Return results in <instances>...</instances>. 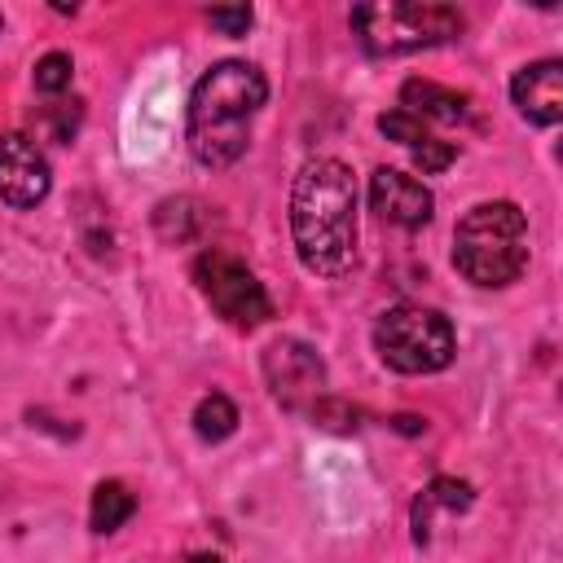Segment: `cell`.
Returning <instances> with one entry per match:
<instances>
[{"label": "cell", "mask_w": 563, "mask_h": 563, "mask_svg": "<svg viewBox=\"0 0 563 563\" xmlns=\"http://www.w3.org/2000/svg\"><path fill=\"white\" fill-rule=\"evenodd\" d=\"M378 132L387 136V141H396V145H405V150H413L418 141H427L431 132L413 119V114H405V110H387L383 119H378Z\"/></svg>", "instance_id": "16"}, {"label": "cell", "mask_w": 563, "mask_h": 563, "mask_svg": "<svg viewBox=\"0 0 563 563\" xmlns=\"http://www.w3.org/2000/svg\"><path fill=\"white\" fill-rule=\"evenodd\" d=\"M510 101L515 110L537 123V128H554L563 119V62L545 57V62H532L523 66L515 79H510Z\"/></svg>", "instance_id": "10"}, {"label": "cell", "mask_w": 563, "mask_h": 563, "mask_svg": "<svg viewBox=\"0 0 563 563\" xmlns=\"http://www.w3.org/2000/svg\"><path fill=\"white\" fill-rule=\"evenodd\" d=\"M0 31H4V22H0Z\"/></svg>", "instance_id": "21"}, {"label": "cell", "mask_w": 563, "mask_h": 563, "mask_svg": "<svg viewBox=\"0 0 563 563\" xmlns=\"http://www.w3.org/2000/svg\"><path fill=\"white\" fill-rule=\"evenodd\" d=\"M295 255L317 277H343L356 264V180L339 158H308L290 185Z\"/></svg>", "instance_id": "1"}, {"label": "cell", "mask_w": 563, "mask_h": 563, "mask_svg": "<svg viewBox=\"0 0 563 563\" xmlns=\"http://www.w3.org/2000/svg\"><path fill=\"white\" fill-rule=\"evenodd\" d=\"M207 18H211V26L224 31V35H246L251 22H255V13H251L246 4H238V9H211Z\"/></svg>", "instance_id": "18"}, {"label": "cell", "mask_w": 563, "mask_h": 563, "mask_svg": "<svg viewBox=\"0 0 563 563\" xmlns=\"http://www.w3.org/2000/svg\"><path fill=\"white\" fill-rule=\"evenodd\" d=\"M132 515H136V497L128 493V484L106 479V484L92 488V506H88L92 532H114V528H123Z\"/></svg>", "instance_id": "13"}, {"label": "cell", "mask_w": 563, "mask_h": 563, "mask_svg": "<svg viewBox=\"0 0 563 563\" xmlns=\"http://www.w3.org/2000/svg\"><path fill=\"white\" fill-rule=\"evenodd\" d=\"M264 383L290 413H317L325 400V361L303 339H277L264 347Z\"/></svg>", "instance_id": "7"}, {"label": "cell", "mask_w": 563, "mask_h": 563, "mask_svg": "<svg viewBox=\"0 0 563 563\" xmlns=\"http://www.w3.org/2000/svg\"><path fill=\"white\" fill-rule=\"evenodd\" d=\"M400 110L413 114L418 123L422 119H440V123H462L471 119V97L453 92V88H440L431 79H409L400 88Z\"/></svg>", "instance_id": "11"}, {"label": "cell", "mask_w": 563, "mask_h": 563, "mask_svg": "<svg viewBox=\"0 0 563 563\" xmlns=\"http://www.w3.org/2000/svg\"><path fill=\"white\" fill-rule=\"evenodd\" d=\"M374 352L396 374H435L453 361L457 339L444 312L422 303H396L374 321Z\"/></svg>", "instance_id": "5"}, {"label": "cell", "mask_w": 563, "mask_h": 563, "mask_svg": "<svg viewBox=\"0 0 563 563\" xmlns=\"http://www.w3.org/2000/svg\"><path fill=\"white\" fill-rule=\"evenodd\" d=\"M70 75H75V66H70L66 53H44V57L35 62V88L48 92V97L66 92V88H70Z\"/></svg>", "instance_id": "15"}, {"label": "cell", "mask_w": 563, "mask_h": 563, "mask_svg": "<svg viewBox=\"0 0 563 563\" xmlns=\"http://www.w3.org/2000/svg\"><path fill=\"white\" fill-rule=\"evenodd\" d=\"M396 427H400V431H422V418H409V413H400V418H396Z\"/></svg>", "instance_id": "19"}, {"label": "cell", "mask_w": 563, "mask_h": 563, "mask_svg": "<svg viewBox=\"0 0 563 563\" xmlns=\"http://www.w3.org/2000/svg\"><path fill=\"white\" fill-rule=\"evenodd\" d=\"M189 563H224L220 554H189Z\"/></svg>", "instance_id": "20"}, {"label": "cell", "mask_w": 563, "mask_h": 563, "mask_svg": "<svg viewBox=\"0 0 563 563\" xmlns=\"http://www.w3.org/2000/svg\"><path fill=\"white\" fill-rule=\"evenodd\" d=\"M268 101V79L251 62H216L189 92L185 141L202 167H229L251 145V123Z\"/></svg>", "instance_id": "2"}, {"label": "cell", "mask_w": 563, "mask_h": 563, "mask_svg": "<svg viewBox=\"0 0 563 563\" xmlns=\"http://www.w3.org/2000/svg\"><path fill=\"white\" fill-rule=\"evenodd\" d=\"M53 189V172L44 150L26 132L0 136V198L9 207H40Z\"/></svg>", "instance_id": "8"}, {"label": "cell", "mask_w": 563, "mask_h": 563, "mask_svg": "<svg viewBox=\"0 0 563 563\" xmlns=\"http://www.w3.org/2000/svg\"><path fill=\"white\" fill-rule=\"evenodd\" d=\"M475 497H471V484L462 479H431L422 488V497L413 501V541L427 545L431 541V515L435 510H466Z\"/></svg>", "instance_id": "12"}, {"label": "cell", "mask_w": 563, "mask_h": 563, "mask_svg": "<svg viewBox=\"0 0 563 563\" xmlns=\"http://www.w3.org/2000/svg\"><path fill=\"white\" fill-rule=\"evenodd\" d=\"M194 282L202 290V299L238 330L264 325L273 317V299L264 295L260 277L229 251H202L194 260Z\"/></svg>", "instance_id": "6"}, {"label": "cell", "mask_w": 563, "mask_h": 563, "mask_svg": "<svg viewBox=\"0 0 563 563\" xmlns=\"http://www.w3.org/2000/svg\"><path fill=\"white\" fill-rule=\"evenodd\" d=\"M409 154H413V163H418L422 172H444V167L457 158V150H453L449 141H440V136H427V141H418Z\"/></svg>", "instance_id": "17"}, {"label": "cell", "mask_w": 563, "mask_h": 563, "mask_svg": "<svg viewBox=\"0 0 563 563\" xmlns=\"http://www.w3.org/2000/svg\"><path fill=\"white\" fill-rule=\"evenodd\" d=\"M194 431H198V440H207V444L229 440V435L238 431V405H233L229 396H220V391L202 396L198 409H194Z\"/></svg>", "instance_id": "14"}, {"label": "cell", "mask_w": 563, "mask_h": 563, "mask_svg": "<svg viewBox=\"0 0 563 563\" xmlns=\"http://www.w3.org/2000/svg\"><path fill=\"white\" fill-rule=\"evenodd\" d=\"M466 18L453 4H418V0H387V4H356L352 31L369 57H400L418 48H435L457 40Z\"/></svg>", "instance_id": "4"}, {"label": "cell", "mask_w": 563, "mask_h": 563, "mask_svg": "<svg viewBox=\"0 0 563 563\" xmlns=\"http://www.w3.org/2000/svg\"><path fill=\"white\" fill-rule=\"evenodd\" d=\"M453 268L475 286H510L528 268V220L515 202H479L453 229Z\"/></svg>", "instance_id": "3"}, {"label": "cell", "mask_w": 563, "mask_h": 563, "mask_svg": "<svg viewBox=\"0 0 563 563\" xmlns=\"http://www.w3.org/2000/svg\"><path fill=\"white\" fill-rule=\"evenodd\" d=\"M369 207H374L383 220L400 224V229H422V224L431 220L435 198H431V189H427L418 176L396 172V167H378V172L369 176Z\"/></svg>", "instance_id": "9"}]
</instances>
